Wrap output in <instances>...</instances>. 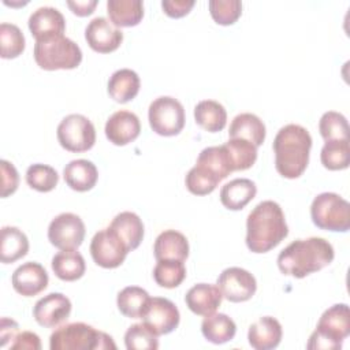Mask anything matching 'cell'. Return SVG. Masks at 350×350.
Returning a JSON list of instances; mask_svg holds the SVG:
<instances>
[{
  "label": "cell",
  "mask_w": 350,
  "mask_h": 350,
  "mask_svg": "<svg viewBox=\"0 0 350 350\" xmlns=\"http://www.w3.org/2000/svg\"><path fill=\"white\" fill-rule=\"evenodd\" d=\"M288 234L284 213L272 200L257 204L246 219V246L253 253H267Z\"/></svg>",
  "instance_id": "obj_1"
},
{
  "label": "cell",
  "mask_w": 350,
  "mask_h": 350,
  "mask_svg": "<svg viewBox=\"0 0 350 350\" xmlns=\"http://www.w3.org/2000/svg\"><path fill=\"white\" fill-rule=\"evenodd\" d=\"M335 257L332 245L320 237L297 239L278 256L282 273L293 278H305L329 265Z\"/></svg>",
  "instance_id": "obj_2"
},
{
  "label": "cell",
  "mask_w": 350,
  "mask_h": 350,
  "mask_svg": "<svg viewBox=\"0 0 350 350\" xmlns=\"http://www.w3.org/2000/svg\"><path fill=\"white\" fill-rule=\"evenodd\" d=\"M272 148L276 171L283 178L297 179L308 167L312 137L305 127L290 123L278 131Z\"/></svg>",
  "instance_id": "obj_3"
},
{
  "label": "cell",
  "mask_w": 350,
  "mask_h": 350,
  "mask_svg": "<svg viewBox=\"0 0 350 350\" xmlns=\"http://www.w3.org/2000/svg\"><path fill=\"white\" fill-rule=\"evenodd\" d=\"M51 350H105L116 349L108 334L85 323H70L56 328L49 336Z\"/></svg>",
  "instance_id": "obj_4"
},
{
  "label": "cell",
  "mask_w": 350,
  "mask_h": 350,
  "mask_svg": "<svg viewBox=\"0 0 350 350\" xmlns=\"http://www.w3.org/2000/svg\"><path fill=\"white\" fill-rule=\"evenodd\" d=\"M33 55L37 66L46 71L72 70L82 62L81 48L64 34L37 40Z\"/></svg>",
  "instance_id": "obj_5"
},
{
  "label": "cell",
  "mask_w": 350,
  "mask_h": 350,
  "mask_svg": "<svg viewBox=\"0 0 350 350\" xmlns=\"http://www.w3.org/2000/svg\"><path fill=\"white\" fill-rule=\"evenodd\" d=\"M350 335V310L347 304H335L321 314L316 329L312 332L308 349H340L342 342Z\"/></svg>",
  "instance_id": "obj_6"
},
{
  "label": "cell",
  "mask_w": 350,
  "mask_h": 350,
  "mask_svg": "<svg viewBox=\"0 0 350 350\" xmlns=\"http://www.w3.org/2000/svg\"><path fill=\"white\" fill-rule=\"evenodd\" d=\"M310 217L321 230L346 232L350 228V204L336 193H320L312 201Z\"/></svg>",
  "instance_id": "obj_7"
},
{
  "label": "cell",
  "mask_w": 350,
  "mask_h": 350,
  "mask_svg": "<svg viewBox=\"0 0 350 350\" xmlns=\"http://www.w3.org/2000/svg\"><path fill=\"white\" fill-rule=\"evenodd\" d=\"M148 119L156 134L163 137L178 135L185 127V108L175 97L161 96L150 103Z\"/></svg>",
  "instance_id": "obj_8"
},
{
  "label": "cell",
  "mask_w": 350,
  "mask_h": 350,
  "mask_svg": "<svg viewBox=\"0 0 350 350\" xmlns=\"http://www.w3.org/2000/svg\"><path fill=\"white\" fill-rule=\"evenodd\" d=\"M56 135L60 146L74 153L92 149L96 142L93 123L81 113H70L63 118L57 126Z\"/></svg>",
  "instance_id": "obj_9"
},
{
  "label": "cell",
  "mask_w": 350,
  "mask_h": 350,
  "mask_svg": "<svg viewBox=\"0 0 350 350\" xmlns=\"http://www.w3.org/2000/svg\"><path fill=\"white\" fill-rule=\"evenodd\" d=\"M85 224L82 219L71 212H64L52 219L48 227L49 242L60 250H72L85 239Z\"/></svg>",
  "instance_id": "obj_10"
},
{
  "label": "cell",
  "mask_w": 350,
  "mask_h": 350,
  "mask_svg": "<svg viewBox=\"0 0 350 350\" xmlns=\"http://www.w3.org/2000/svg\"><path fill=\"white\" fill-rule=\"evenodd\" d=\"M129 253L127 246L108 226L94 234L90 242V254L93 261L103 268H118L123 264Z\"/></svg>",
  "instance_id": "obj_11"
},
{
  "label": "cell",
  "mask_w": 350,
  "mask_h": 350,
  "mask_svg": "<svg viewBox=\"0 0 350 350\" xmlns=\"http://www.w3.org/2000/svg\"><path fill=\"white\" fill-rule=\"evenodd\" d=\"M141 319L144 324L160 336L172 332L179 325L180 314L172 301L163 297H153L149 298Z\"/></svg>",
  "instance_id": "obj_12"
},
{
  "label": "cell",
  "mask_w": 350,
  "mask_h": 350,
  "mask_svg": "<svg viewBox=\"0 0 350 350\" xmlns=\"http://www.w3.org/2000/svg\"><path fill=\"white\" fill-rule=\"evenodd\" d=\"M216 284L223 298L230 302H245L250 299L257 290L256 278L249 271L239 267H230L221 271Z\"/></svg>",
  "instance_id": "obj_13"
},
{
  "label": "cell",
  "mask_w": 350,
  "mask_h": 350,
  "mask_svg": "<svg viewBox=\"0 0 350 350\" xmlns=\"http://www.w3.org/2000/svg\"><path fill=\"white\" fill-rule=\"evenodd\" d=\"M85 38L94 52L109 53L120 46L123 41V31L112 25L109 19L96 16L88 23L85 29Z\"/></svg>",
  "instance_id": "obj_14"
},
{
  "label": "cell",
  "mask_w": 350,
  "mask_h": 350,
  "mask_svg": "<svg viewBox=\"0 0 350 350\" xmlns=\"http://www.w3.org/2000/svg\"><path fill=\"white\" fill-rule=\"evenodd\" d=\"M71 301L62 293H49L40 298L33 308L34 320L46 328L64 323L71 313Z\"/></svg>",
  "instance_id": "obj_15"
},
{
  "label": "cell",
  "mask_w": 350,
  "mask_h": 350,
  "mask_svg": "<svg viewBox=\"0 0 350 350\" xmlns=\"http://www.w3.org/2000/svg\"><path fill=\"white\" fill-rule=\"evenodd\" d=\"M49 278L45 268L36 261H27L19 265L12 276L11 283L14 290L23 297H34L44 291Z\"/></svg>",
  "instance_id": "obj_16"
},
{
  "label": "cell",
  "mask_w": 350,
  "mask_h": 350,
  "mask_svg": "<svg viewBox=\"0 0 350 350\" xmlns=\"http://www.w3.org/2000/svg\"><path fill=\"white\" fill-rule=\"evenodd\" d=\"M104 131L109 142L123 146L137 139L141 131V123L134 112L119 109L108 118Z\"/></svg>",
  "instance_id": "obj_17"
},
{
  "label": "cell",
  "mask_w": 350,
  "mask_h": 350,
  "mask_svg": "<svg viewBox=\"0 0 350 350\" xmlns=\"http://www.w3.org/2000/svg\"><path fill=\"white\" fill-rule=\"evenodd\" d=\"M29 30L37 40L53 36H63L66 30V19L55 7H40L29 16Z\"/></svg>",
  "instance_id": "obj_18"
},
{
  "label": "cell",
  "mask_w": 350,
  "mask_h": 350,
  "mask_svg": "<svg viewBox=\"0 0 350 350\" xmlns=\"http://www.w3.org/2000/svg\"><path fill=\"white\" fill-rule=\"evenodd\" d=\"M223 299V294L217 284L197 283L185 295L187 308L198 316H208L217 310Z\"/></svg>",
  "instance_id": "obj_19"
},
{
  "label": "cell",
  "mask_w": 350,
  "mask_h": 350,
  "mask_svg": "<svg viewBox=\"0 0 350 350\" xmlns=\"http://www.w3.org/2000/svg\"><path fill=\"white\" fill-rule=\"evenodd\" d=\"M282 335L280 323L272 316H262L249 327L247 340L256 350H271L279 346Z\"/></svg>",
  "instance_id": "obj_20"
},
{
  "label": "cell",
  "mask_w": 350,
  "mask_h": 350,
  "mask_svg": "<svg viewBox=\"0 0 350 350\" xmlns=\"http://www.w3.org/2000/svg\"><path fill=\"white\" fill-rule=\"evenodd\" d=\"M257 194V186L247 178H237L220 190V202L230 211L243 209Z\"/></svg>",
  "instance_id": "obj_21"
},
{
  "label": "cell",
  "mask_w": 350,
  "mask_h": 350,
  "mask_svg": "<svg viewBox=\"0 0 350 350\" xmlns=\"http://www.w3.org/2000/svg\"><path fill=\"white\" fill-rule=\"evenodd\" d=\"M63 178L67 186L75 191H88L93 189L98 179L96 165L86 159L71 160L63 170Z\"/></svg>",
  "instance_id": "obj_22"
},
{
  "label": "cell",
  "mask_w": 350,
  "mask_h": 350,
  "mask_svg": "<svg viewBox=\"0 0 350 350\" xmlns=\"http://www.w3.org/2000/svg\"><path fill=\"white\" fill-rule=\"evenodd\" d=\"M156 260H179L185 261L189 256L187 238L176 230L160 232L153 246Z\"/></svg>",
  "instance_id": "obj_23"
},
{
  "label": "cell",
  "mask_w": 350,
  "mask_h": 350,
  "mask_svg": "<svg viewBox=\"0 0 350 350\" xmlns=\"http://www.w3.org/2000/svg\"><path fill=\"white\" fill-rule=\"evenodd\" d=\"M109 227L116 232V235L127 246L129 252L137 249L144 239V223L141 217L130 211L118 213Z\"/></svg>",
  "instance_id": "obj_24"
},
{
  "label": "cell",
  "mask_w": 350,
  "mask_h": 350,
  "mask_svg": "<svg viewBox=\"0 0 350 350\" xmlns=\"http://www.w3.org/2000/svg\"><path fill=\"white\" fill-rule=\"evenodd\" d=\"M141 81L138 74L130 68L116 70L108 79L107 90L116 103H129L139 92Z\"/></svg>",
  "instance_id": "obj_25"
},
{
  "label": "cell",
  "mask_w": 350,
  "mask_h": 350,
  "mask_svg": "<svg viewBox=\"0 0 350 350\" xmlns=\"http://www.w3.org/2000/svg\"><path fill=\"white\" fill-rule=\"evenodd\" d=\"M265 124L254 113L243 112L237 115L228 129L230 138H242L252 142L256 146L262 145L265 139Z\"/></svg>",
  "instance_id": "obj_26"
},
{
  "label": "cell",
  "mask_w": 350,
  "mask_h": 350,
  "mask_svg": "<svg viewBox=\"0 0 350 350\" xmlns=\"http://www.w3.org/2000/svg\"><path fill=\"white\" fill-rule=\"evenodd\" d=\"M29 252L26 234L14 226H4L0 234V260L3 264L15 262Z\"/></svg>",
  "instance_id": "obj_27"
},
{
  "label": "cell",
  "mask_w": 350,
  "mask_h": 350,
  "mask_svg": "<svg viewBox=\"0 0 350 350\" xmlns=\"http://www.w3.org/2000/svg\"><path fill=\"white\" fill-rule=\"evenodd\" d=\"M107 12L116 27L137 26L144 18V3L141 0H108Z\"/></svg>",
  "instance_id": "obj_28"
},
{
  "label": "cell",
  "mask_w": 350,
  "mask_h": 350,
  "mask_svg": "<svg viewBox=\"0 0 350 350\" xmlns=\"http://www.w3.org/2000/svg\"><path fill=\"white\" fill-rule=\"evenodd\" d=\"M52 271L55 275L64 282H74L83 276L86 264L83 256L77 250H62L52 258Z\"/></svg>",
  "instance_id": "obj_29"
},
{
  "label": "cell",
  "mask_w": 350,
  "mask_h": 350,
  "mask_svg": "<svg viewBox=\"0 0 350 350\" xmlns=\"http://www.w3.org/2000/svg\"><path fill=\"white\" fill-rule=\"evenodd\" d=\"M201 332L206 340L215 345H221L234 339L237 325L234 320L224 313H212L204 316L201 323Z\"/></svg>",
  "instance_id": "obj_30"
},
{
  "label": "cell",
  "mask_w": 350,
  "mask_h": 350,
  "mask_svg": "<svg viewBox=\"0 0 350 350\" xmlns=\"http://www.w3.org/2000/svg\"><path fill=\"white\" fill-rule=\"evenodd\" d=\"M194 119L201 129L217 133L227 124V111L219 101L202 100L194 107Z\"/></svg>",
  "instance_id": "obj_31"
},
{
  "label": "cell",
  "mask_w": 350,
  "mask_h": 350,
  "mask_svg": "<svg viewBox=\"0 0 350 350\" xmlns=\"http://www.w3.org/2000/svg\"><path fill=\"white\" fill-rule=\"evenodd\" d=\"M149 298L150 297L148 291L142 287L127 286L122 291H119L116 305L123 316L130 319H141Z\"/></svg>",
  "instance_id": "obj_32"
},
{
  "label": "cell",
  "mask_w": 350,
  "mask_h": 350,
  "mask_svg": "<svg viewBox=\"0 0 350 350\" xmlns=\"http://www.w3.org/2000/svg\"><path fill=\"white\" fill-rule=\"evenodd\" d=\"M321 164L329 171L346 170L350 164L349 139L325 141L320 152Z\"/></svg>",
  "instance_id": "obj_33"
},
{
  "label": "cell",
  "mask_w": 350,
  "mask_h": 350,
  "mask_svg": "<svg viewBox=\"0 0 350 350\" xmlns=\"http://www.w3.org/2000/svg\"><path fill=\"white\" fill-rule=\"evenodd\" d=\"M196 164L206 167L213 174H216L220 178V180L226 179L231 172H234L228 152L224 145L208 146L202 149L197 157Z\"/></svg>",
  "instance_id": "obj_34"
},
{
  "label": "cell",
  "mask_w": 350,
  "mask_h": 350,
  "mask_svg": "<svg viewBox=\"0 0 350 350\" xmlns=\"http://www.w3.org/2000/svg\"><path fill=\"white\" fill-rule=\"evenodd\" d=\"M223 145L228 152L234 171H245L257 160V146L246 139L230 138Z\"/></svg>",
  "instance_id": "obj_35"
},
{
  "label": "cell",
  "mask_w": 350,
  "mask_h": 350,
  "mask_svg": "<svg viewBox=\"0 0 350 350\" xmlns=\"http://www.w3.org/2000/svg\"><path fill=\"white\" fill-rule=\"evenodd\" d=\"M186 278V267L179 260H159L153 268L154 282L164 288L178 287Z\"/></svg>",
  "instance_id": "obj_36"
},
{
  "label": "cell",
  "mask_w": 350,
  "mask_h": 350,
  "mask_svg": "<svg viewBox=\"0 0 350 350\" xmlns=\"http://www.w3.org/2000/svg\"><path fill=\"white\" fill-rule=\"evenodd\" d=\"M219 182L220 178L216 174L200 164H196L193 168H190L185 178L187 190L194 196H206L212 193Z\"/></svg>",
  "instance_id": "obj_37"
},
{
  "label": "cell",
  "mask_w": 350,
  "mask_h": 350,
  "mask_svg": "<svg viewBox=\"0 0 350 350\" xmlns=\"http://www.w3.org/2000/svg\"><path fill=\"white\" fill-rule=\"evenodd\" d=\"M25 36L16 25L7 22L0 25V53L3 59L18 57L25 51Z\"/></svg>",
  "instance_id": "obj_38"
},
{
  "label": "cell",
  "mask_w": 350,
  "mask_h": 350,
  "mask_svg": "<svg viewBox=\"0 0 350 350\" xmlns=\"http://www.w3.org/2000/svg\"><path fill=\"white\" fill-rule=\"evenodd\" d=\"M59 174L57 171L46 164L36 163L26 170V183L41 193H48L57 186Z\"/></svg>",
  "instance_id": "obj_39"
},
{
  "label": "cell",
  "mask_w": 350,
  "mask_h": 350,
  "mask_svg": "<svg viewBox=\"0 0 350 350\" xmlns=\"http://www.w3.org/2000/svg\"><path fill=\"white\" fill-rule=\"evenodd\" d=\"M159 336L144 323L133 324L124 334V345L129 350H156Z\"/></svg>",
  "instance_id": "obj_40"
},
{
  "label": "cell",
  "mask_w": 350,
  "mask_h": 350,
  "mask_svg": "<svg viewBox=\"0 0 350 350\" xmlns=\"http://www.w3.org/2000/svg\"><path fill=\"white\" fill-rule=\"evenodd\" d=\"M319 131L324 141L349 139V123L345 115L328 111L324 112L319 122Z\"/></svg>",
  "instance_id": "obj_41"
},
{
  "label": "cell",
  "mask_w": 350,
  "mask_h": 350,
  "mask_svg": "<svg viewBox=\"0 0 350 350\" xmlns=\"http://www.w3.org/2000/svg\"><path fill=\"white\" fill-rule=\"evenodd\" d=\"M209 12L217 25L228 26L238 21L242 14V3L239 0H211Z\"/></svg>",
  "instance_id": "obj_42"
},
{
  "label": "cell",
  "mask_w": 350,
  "mask_h": 350,
  "mask_svg": "<svg viewBox=\"0 0 350 350\" xmlns=\"http://www.w3.org/2000/svg\"><path fill=\"white\" fill-rule=\"evenodd\" d=\"M1 165V197L5 198L15 193L19 185V175L12 163L7 160L0 161Z\"/></svg>",
  "instance_id": "obj_43"
},
{
  "label": "cell",
  "mask_w": 350,
  "mask_h": 350,
  "mask_svg": "<svg viewBox=\"0 0 350 350\" xmlns=\"http://www.w3.org/2000/svg\"><path fill=\"white\" fill-rule=\"evenodd\" d=\"M163 11L171 18H182L194 7L193 0H163Z\"/></svg>",
  "instance_id": "obj_44"
},
{
  "label": "cell",
  "mask_w": 350,
  "mask_h": 350,
  "mask_svg": "<svg viewBox=\"0 0 350 350\" xmlns=\"http://www.w3.org/2000/svg\"><path fill=\"white\" fill-rule=\"evenodd\" d=\"M11 350L16 349H27V350H40L41 349V340L40 336L31 331H22L18 332L12 343L10 345Z\"/></svg>",
  "instance_id": "obj_45"
},
{
  "label": "cell",
  "mask_w": 350,
  "mask_h": 350,
  "mask_svg": "<svg viewBox=\"0 0 350 350\" xmlns=\"http://www.w3.org/2000/svg\"><path fill=\"white\" fill-rule=\"evenodd\" d=\"M18 323L14 321L12 319L3 317L1 324H0V346L5 347L8 340H14L15 336L18 335ZM12 343V342H11Z\"/></svg>",
  "instance_id": "obj_46"
},
{
  "label": "cell",
  "mask_w": 350,
  "mask_h": 350,
  "mask_svg": "<svg viewBox=\"0 0 350 350\" xmlns=\"http://www.w3.org/2000/svg\"><path fill=\"white\" fill-rule=\"evenodd\" d=\"M67 5L72 11V14L78 16H88L94 11L97 5V0H77V1L68 0Z\"/></svg>",
  "instance_id": "obj_47"
}]
</instances>
